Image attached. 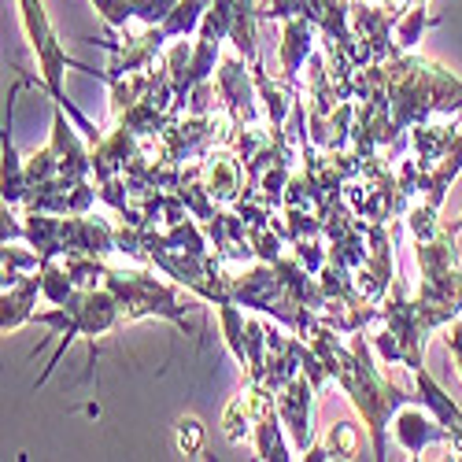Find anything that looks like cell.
<instances>
[{"label": "cell", "instance_id": "6da1fadb", "mask_svg": "<svg viewBox=\"0 0 462 462\" xmlns=\"http://www.w3.org/2000/svg\"><path fill=\"white\" fill-rule=\"evenodd\" d=\"M19 19H23V30H26V37H30V49H33V56H37V70H42V86H45L49 100L70 115V123L86 134L89 144H97L104 134L86 119L79 107L67 100L63 74H67V67H70V70H82V74H93V79L107 82V70H93V67H86V63H79V60L67 56V49H63V42L56 37V30H52V23H49V12H45L42 0H19Z\"/></svg>", "mask_w": 462, "mask_h": 462}, {"label": "cell", "instance_id": "7a4b0ae2", "mask_svg": "<svg viewBox=\"0 0 462 462\" xmlns=\"http://www.w3.org/2000/svg\"><path fill=\"white\" fill-rule=\"evenodd\" d=\"M33 322H37V326H49V329L60 337L56 356L49 359L45 374L37 377V384H45V381H49V374L60 366L63 352L70 348L74 340L86 337V340H89V348L97 352V337L111 333L115 326H123L126 319H123V303H119V296H115L107 285H97V289H79V292H74L67 303L52 307V311H37V315H33Z\"/></svg>", "mask_w": 462, "mask_h": 462}, {"label": "cell", "instance_id": "3957f363", "mask_svg": "<svg viewBox=\"0 0 462 462\" xmlns=\"http://www.w3.org/2000/svg\"><path fill=\"white\" fill-rule=\"evenodd\" d=\"M104 285L119 296L123 303V319L126 322H141V319H167L174 322L181 333H197V326L189 322L185 315V300L178 296L174 285H167L163 278H156L152 271L141 266H119V263H107V274Z\"/></svg>", "mask_w": 462, "mask_h": 462}, {"label": "cell", "instance_id": "277c9868", "mask_svg": "<svg viewBox=\"0 0 462 462\" xmlns=\"http://www.w3.org/2000/svg\"><path fill=\"white\" fill-rule=\"evenodd\" d=\"M414 259L421 266L418 300H426V303L440 307V311H448L451 319H458V311H462V266H458L455 234L444 226L437 237L414 241Z\"/></svg>", "mask_w": 462, "mask_h": 462}, {"label": "cell", "instance_id": "5b68a950", "mask_svg": "<svg viewBox=\"0 0 462 462\" xmlns=\"http://www.w3.org/2000/svg\"><path fill=\"white\" fill-rule=\"evenodd\" d=\"M215 86H218V107L229 119L234 130H245V126H255L259 123V86H255V74L245 70L241 60H222L218 70H215Z\"/></svg>", "mask_w": 462, "mask_h": 462}, {"label": "cell", "instance_id": "8992f818", "mask_svg": "<svg viewBox=\"0 0 462 462\" xmlns=\"http://www.w3.org/2000/svg\"><path fill=\"white\" fill-rule=\"evenodd\" d=\"M319 384L307 377V374H296L289 384H282V389L274 393V400H278V414H282V421H285V430H289V440H292V448L300 451V458H303V451L315 444V400H319Z\"/></svg>", "mask_w": 462, "mask_h": 462}, {"label": "cell", "instance_id": "52a82bcc", "mask_svg": "<svg viewBox=\"0 0 462 462\" xmlns=\"http://www.w3.org/2000/svg\"><path fill=\"white\" fill-rule=\"evenodd\" d=\"M200 178H204V189L211 192V200L222 204V208H234L245 197V189H248L245 163H241V156L229 144H215L208 152Z\"/></svg>", "mask_w": 462, "mask_h": 462}, {"label": "cell", "instance_id": "ba28073f", "mask_svg": "<svg viewBox=\"0 0 462 462\" xmlns=\"http://www.w3.org/2000/svg\"><path fill=\"white\" fill-rule=\"evenodd\" d=\"M393 433H396V444H400L403 451H411V455H421V451L433 448V444L451 448V433H448L421 403H418V407H414V403H403V407L396 411Z\"/></svg>", "mask_w": 462, "mask_h": 462}, {"label": "cell", "instance_id": "9c48e42d", "mask_svg": "<svg viewBox=\"0 0 462 462\" xmlns=\"http://www.w3.org/2000/svg\"><path fill=\"white\" fill-rule=\"evenodd\" d=\"M282 23H285V26H282V52H278L282 74H285V82H300L303 63L315 56V37H319V30H315V23H307L303 15H289V19H282Z\"/></svg>", "mask_w": 462, "mask_h": 462}, {"label": "cell", "instance_id": "30bf717a", "mask_svg": "<svg viewBox=\"0 0 462 462\" xmlns=\"http://www.w3.org/2000/svg\"><path fill=\"white\" fill-rule=\"evenodd\" d=\"M37 292H42V274H30L15 285H8L0 292V329L15 333L19 326L33 322V307H37Z\"/></svg>", "mask_w": 462, "mask_h": 462}, {"label": "cell", "instance_id": "8fae6325", "mask_svg": "<svg viewBox=\"0 0 462 462\" xmlns=\"http://www.w3.org/2000/svg\"><path fill=\"white\" fill-rule=\"evenodd\" d=\"M252 448H255V458H266V462H289V458H300L292 455V440H289V430L278 411L263 414L252 430Z\"/></svg>", "mask_w": 462, "mask_h": 462}, {"label": "cell", "instance_id": "7c38bea8", "mask_svg": "<svg viewBox=\"0 0 462 462\" xmlns=\"http://www.w3.org/2000/svg\"><path fill=\"white\" fill-rule=\"evenodd\" d=\"M458 174H462V134L455 130L451 148L444 152V160L426 174V189H421V200L433 204V208L440 211V204L448 200V192H451V185L458 181Z\"/></svg>", "mask_w": 462, "mask_h": 462}, {"label": "cell", "instance_id": "4fadbf2b", "mask_svg": "<svg viewBox=\"0 0 462 462\" xmlns=\"http://www.w3.org/2000/svg\"><path fill=\"white\" fill-rule=\"evenodd\" d=\"M5 208H19L26 200V160H19L12 141V100H8V123H5Z\"/></svg>", "mask_w": 462, "mask_h": 462}, {"label": "cell", "instance_id": "5bb4252c", "mask_svg": "<svg viewBox=\"0 0 462 462\" xmlns=\"http://www.w3.org/2000/svg\"><path fill=\"white\" fill-rule=\"evenodd\" d=\"M433 23H437V19H430V15H426V8H421V5H414V8L400 12V19H396V30H393L396 52H411V49L421 42V33H426Z\"/></svg>", "mask_w": 462, "mask_h": 462}, {"label": "cell", "instance_id": "9a60e30c", "mask_svg": "<svg viewBox=\"0 0 462 462\" xmlns=\"http://www.w3.org/2000/svg\"><path fill=\"white\" fill-rule=\"evenodd\" d=\"M359 444H363V433H359V426H352V421H337L329 430V440H326L333 458H356Z\"/></svg>", "mask_w": 462, "mask_h": 462}, {"label": "cell", "instance_id": "2e32d148", "mask_svg": "<svg viewBox=\"0 0 462 462\" xmlns=\"http://www.w3.org/2000/svg\"><path fill=\"white\" fill-rule=\"evenodd\" d=\"M89 5L97 8V15L104 19L107 30H126V26L134 23L137 0H89Z\"/></svg>", "mask_w": 462, "mask_h": 462}, {"label": "cell", "instance_id": "e0dca14e", "mask_svg": "<svg viewBox=\"0 0 462 462\" xmlns=\"http://www.w3.org/2000/svg\"><path fill=\"white\" fill-rule=\"evenodd\" d=\"M204 421L197 418V414H185L181 421H178V451L181 455H189V458H197L200 451H204Z\"/></svg>", "mask_w": 462, "mask_h": 462}, {"label": "cell", "instance_id": "ac0fdd59", "mask_svg": "<svg viewBox=\"0 0 462 462\" xmlns=\"http://www.w3.org/2000/svg\"><path fill=\"white\" fill-rule=\"evenodd\" d=\"M174 8H178V0H137L134 23H141V26H163Z\"/></svg>", "mask_w": 462, "mask_h": 462}, {"label": "cell", "instance_id": "d6986e66", "mask_svg": "<svg viewBox=\"0 0 462 462\" xmlns=\"http://www.w3.org/2000/svg\"><path fill=\"white\" fill-rule=\"evenodd\" d=\"M444 344H448V352H451V363H455V374L462 381V322L451 319L448 322V333H444Z\"/></svg>", "mask_w": 462, "mask_h": 462}, {"label": "cell", "instance_id": "ffe728a7", "mask_svg": "<svg viewBox=\"0 0 462 462\" xmlns=\"http://www.w3.org/2000/svg\"><path fill=\"white\" fill-rule=\"evenodd\" d=\"M448 229H451V234H455V237H458V234H462V215H458L455 222H448Z\"/></svg>", "mask_w": 462, "mask_h": 462}]
</instances>
